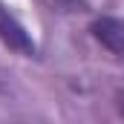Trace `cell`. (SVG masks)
<instances>
[{"label":"cell","mask_w":124,"mask_h":124,"mask_svg":"<svg viewBox=\"0 0 124 124\" xmlns=\"http://www.w3.org/2000/svg\"><path fill=\"white\" fill-rule=\"evenodd\" d=\"M0 40H3L9 49L20 52V55H35V43H32L29 32L20 26V20H17L6 6H0Z\"/></svg>","instance_id":"obj_1"},{"label":"cell","mask_w":124,"mask_h":124,"mask_svg":"<svg viewBox=\"0 0 124 124\" xmlns=\"http://www.w3.org/2000/svg\"><path fill=\"white\" fill-rule=\"evenodd\" d=\"M93 38L110 49L118 61H124V20L118 17H98L93 23Z\"/></svg>","instance_id":"obj_2"},{"label":"cell","mask_w":124,"mask_h":124,"mask_svg":"<svg viewBox=\"0 0 124 124\" xmlns=\"http://www.w3.org/2000/svg\"><path fill=\"white\" fill-rule=\"evenodd\" d=\"M118 113L124 116V93H118Z\"/></svg>","instance_id":"obj_3"}]
</instances>
